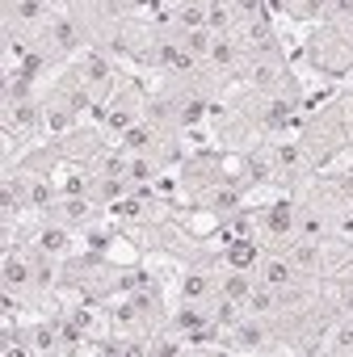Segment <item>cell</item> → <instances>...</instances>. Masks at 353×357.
Here are the masks:
<instances>
[{
	"mask_svg": "<svg viewBox=\"0 0 353 357\" xmlns=\"http://www.w3.org/2000/svg\"><path fill=\"white\" fill-rule=\"evenodd\" d=\"M286 277H290V273H286V265L273 261V265H269V282H286Z\"/></svg>",
	"mask_w": 353,
	"mask_h": 357,
	"instance_id": "cell-1",
	"label": "cell"
},
{
	"mask_svg": "<svg viewBox=\"0 0 353 357\" xmlns=\"http://www.w3.org/2000/svg\"><path fill=\"white\" fill-rule=\"evenodd\" d=\"M42 244H46V248H59V244H63V231H46V235H42Z\"/></svg>",
	"mask_w": 353,
	"mask_h": 357,
	"instance_id": "cell-2",
	"label": "cell"
},
{
	"mask_svg": "<svg viewBox=\"0 0 353 357\" xmlns=\"http://www.w3.org/2000/svg\"><path fill=\"white\" fill-rule=\"evenodd\" d=\"M252 261V248H236V265H248Z\"/></svg>",
	"mask_w": 353,
	"mask_h": 357,
	"instance_id": "cell-3",
	"label": "cell"
}]
</instances>
